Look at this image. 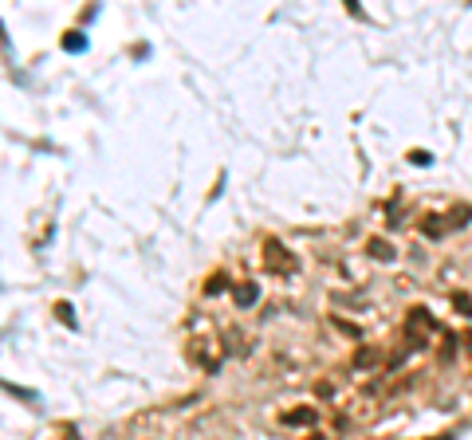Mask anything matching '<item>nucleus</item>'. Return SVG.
Segmentation results:
<instances>
[{
    "instance_id": "2",
    "label": "nucleus",
    "mask_w": 472,
    "mask_h": 440,
    "mask_svg": "<svg viewBox=\"0 0 472 440\" xmlns=\"http://www.w3.org/2000/svg\"><path fill=\"white\" fill-rule=\"evenodd\" d=\"M256 295H260V291L252 287V283H241V291H236V303H241V307H252V303H256Z\"/></svg>"
},
{
    "instance_id": "4",
    "label": "nucleus",
    "mask_w": 472,
    "mask_h": 440,
    "mask_svg": "<svg viewBox=\"0 0 472 440\" xmlns=\"http://www.w3.org/2000/svg\"><path fill=\"white\" fill-rule=\"evenodd\" d=\"M354 366H374V350H358L354 354Z\"/></svg>"
},
{
    "instance_id": "1",
    "label": "nucleus",
    "mask_w": 472,
    "mask_h": 440,
    "mask_svg": "<svg viewBox=\"0 0 472 440\" xmlns=\"http://www.w3.org/2000/svg\"><path fill=\"white\" fill-rule=\"evenodd\" d=\"M283 425H315V409H292V413H283Z\"/></svg>"
},
{
    "instance_id": "3",
    "label": "nucleus",
    "mask_w": 472,
    "mask_h": 440,
    "mask_svg": "<svg viewBox=\"0 0 472 440\" xmlns=\"http://www.w3.org/2000/svg\"><path fill=\"white\" fill-rule=\"evenodd\" d=\"M370 252L378 256V260H390V244L386 240H370Z\"/></svg>"
}]
</instances>
